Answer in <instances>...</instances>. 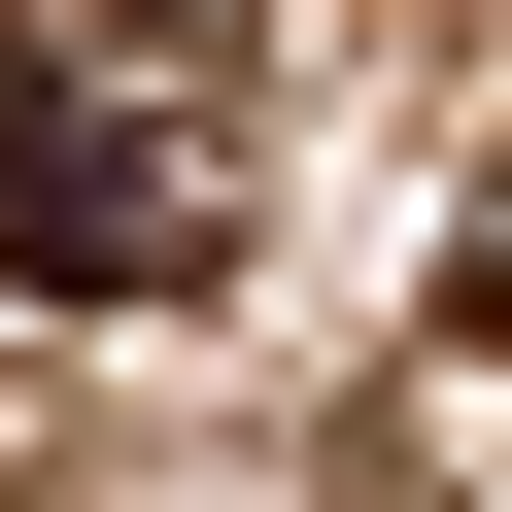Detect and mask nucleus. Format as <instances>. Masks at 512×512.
Returning a JSON list of instances; mask_svg holds the SVG:
<instances>
[{
  "label": "nucleus",
  "mask_w": 512,
  "mask_h": 512,
  "mask_svg": "<svg viewBox=\"0 0 512 512\" xmlns=\"http://www.w3.org/2000/svg\"><path fill=\"white\" fill-rule=\"evenodd\" d=\"M0 274L35 308L239 274V35L205 0H0Z\"/></svg>",
  "instance_id": "nucleus-1"
},
{
  "label": "nucleus",
  "mask_w": 512,
  "mask_h": 512,
  "mask_svg": "<svg viewBox=\"0 0 512 512\" xmlns=\"http://www.w3.org/2000/svg\"><path fill=\"white\" fill-rule=\"evenodd\" d=\"M444 342H478V376H512V205H478V239H444Z\"/></svg>",
  "instance_id": "nucleus-2"
}]
</instances>
